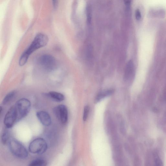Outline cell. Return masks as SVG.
I'll return each instance as SVG.
<instances>
[{"instance_id": "52a82bcc", "label": "cell", "mask_w": 166, "mask_h": 166, "mask_svg": "<svg viewBox=\"0 0 166 166\" xmlns=\"http://www.w3.org/2000/svg\"><path fill=\"white\" fill-rule=\"evenodd\" d=\"M53 112L58 120L62 124H66L68 120V110L65 105H59L53 109Z\"/></svg>"}, {"instance_id": "7c38bea8", "label": "cell", "mask_w": 166, "mask_h": 166, "mask_svg": "<svg viewBox=\"0 0 166 166\" xmlns=\"http://www.w3.org/2000/svg\"><path fill=\"white\" fill-rule=\"evenodd\" d=\"M16 94V92L15 91H12L9 92L4 98L2 101V104L5 105L9 103L15 97Z\"/></svg>"}, {"instance_id": "ba28073f", "label": "cell", "mask_w": 166, "mask_h": 166, "mask_svg": "<svg viewBox=\"0 0 166 166\" xmlns=\"http://www.w3.org/2000/svg\"><path fill=\"white\" fill-rule=\"evenodd\" d=\"M36 116L41 124L45 126H48L51 123V118L49 114L44 111H40L36 113Z\"/></svg>"}, {"instance_id": "d6986e66", "label": "cell", "mask_w": 166, "mask_h": 166, "mask_svg": "<svg viewBox=\"0 0 166 166\" xmlns=\"http://www.w3.org/2000/svg\"><path fill=\"white\" fill-rule=\"evenodd\" d=\"M131 1V0H124L125 4L128 7L130 6Z\"/></svg>"}, {"instance_id": "ac0fdd59", "label": "cell", "mask_w": 166, "mask_h": 166, "mask_svg": "<svg viewBox=\"0 0 166 166\" xmlns=\"http://www.w3.org/2000/svg\"><path fill=\"white\" fill-rule=\"evenodd\" d=\"M135 16L136 19L137 21L140 20L141 17V12L139 9H137L135 12Z\"/></svg>"}, {"instance_id": "5bb4252c", "label": "cell", "mask_w": 166, "mask_h": 166, "mask_svg": "<svg viewBox=\"0 0 166 166\" xmlns=\"http://www.w3.org/2000/svg\"><path fill=\"white\" fill-rule=\"evenodd\" d=\"M113 92L114 90L112 89H110L101 92L96 97L95 100L96 102H98L106 97L111 95L113 93Z\"/></svg>"}, {"instance_id": "6da1fadb", "label": "cell", "mask_w": 166, "mask_h": 166, "mask_svg": "<svg viewBox=\"0 0 166 166\" xmlns=\"http://www.w3.org/2000/svg\"><path fill=\"white\" fill-rule=\"evenodd\" d=\"M48 36L43 33H39L35 36L32 43L21 55L19 65L20 66L25 65L31 55L38 49L45 47L48 42Z\"/></svg>"}, {"instance_id": "3957f363", "label": "cell", "mask_w": 166, "mask_h": 166, "mask_svg": "<svg viewBox=\"0 0 166 166\" xmlns=\"http://www.w3.org/2000/svg\"><path fill=\"white\" fill-rule=\"evenodd\" d=\"M18 114L19 121L26 116L30 112L31 108L30 101L23 98L18 100L15 105Z\"/></svg>"}, {"instance_id": "5b68a950", "label": "cell", "mask_w": 166, "mask_h": 166, "mask_svg": "<svg viewBox=\"0 0 166 166\" xmlns=\"http://www.w3.org/2000/svg\"><path fill=\"white\" fill-rule=\"evenodd\" d=\"M40 66L44 70L48 71H51L54 70L56 65V60L51 55H45L39 59Z\"/></svg>"}, {"instance_id": "4fadbf2b", "label": "cell", "mask_w": 166, "mask_h": 166, "mask_svg": "<svg viewBox=\"0 0 166 166\" xmlns=\"http://www.w3.org/2000/svg\"><path fill=\"white\" fill-rule=\"evenodd\" d=\"M47 165V162L42 159H37L32 161L29 165L30 166H45Z\"/></svg>"}, {"instance_id": "8992f818", "label": "cell", "mask_w": 166, "mask_h": 166, "mask_svg": "<svg viewBox=\"0 0 166 166\" xmlns=\"http://www.w3.org/2000/svg\"><path fill=\"white\" fill-rule=\"evenodd\" d=\"M18 121L16 110L14 105L8 110L5 116L4 123L6 128H10Z\"/></svg>"}, {"instance_id": "9c48e42d", "label": "cell", "mask_w": 166, "mask_h": 166, "mask_svg": "<svg viewBox=\"0 0 166 166\" xmlns=\"http://www.w3.org/2000/svg\"><path fill=\"white\" fill-rule=\"evenodd\" d=\"M134 71V64L131 60L128 62L124 75V80L125 81L130 79L132 76Z\"/></svg>"}, {"instance_id": "ffe728a7", "label": "cell", "mask_w": 166, "mask_h": 166, "mask_svg": "<svg viewBox=\"0 0 166 166\" xmlns=\"http://www.w3.org/2000/svg\"><path fill=\"white\" fill-rule=\"evenodd\" d=\"M53 6L55 8H56L58 5V0H52Z\"/></svg>"}, {"instance_id": "e0dca14e", "label": "cell", "mask_w": 166, "mask_h": 166, "mask_svg": "<svg viewBox=\"0 0 166 166\" xmlns=\"http://www.w3.org/2000/svg\"><path fill=\"white\" fill-rule=\"evenodd\" d=\"M155 165L157 166H162L163 165L162 161H161L160 158H159L158 155L156 154L155 155Z\"/></svg>"}, {"instance_id": "277c9868", "label": "cell", "mask_w": 166, "mask_h": 166, "mask_svg": "<svg viewBox=\"0 0 166 166\" xmlns=\"http://www.w3.org/2000/svg\"><path fill=\"white\" fill-rule=\"evenodd\" d=\"M48 146L47 142L43 138H37L32 141L29 146L30 153L35 154H41L47 150Z\"/></svg>"}, {"instance_id": "7a4b0ae2", "label": "cell", "mask_w": 166, "mask_h": 166, "mask_svg": "<svg viewBox=\"0 0 166 166\" xmlns=\"http://www.w3.org/2000/svg\"><path fill=\"white\" fill-rule=\"evenodd\" d=\"M8 144L11 153L16 157L24 159L28 156V152L25 147L15 139L11 138Z\"/></svg>"}, {"instance_id": "2e32d148", "label": "cell", "mask_w": 166, "mask_h": 166, "mask_svg": "<svg viewBox=\"0 0 166 166\" xmlns=\"http://www.w3.org/2000/svg\"><path fill=\"white\" fill-rule=\"evenodd\" d=\"M89 111V107L88 105H86L85 107L84 110V115H83V120L85 121L88 117Z\"/></svg>"}, {"instance_id": "8fae6325", "label": "cell", "mask_w": 166, "mask_h": 166, "mask_svg": "<svg viewBox=\"0 0 166 166\" xmlns=\"http://www.w3.org/2000/svg\"><path fill=\"white\" fill-rule=\"evenodd\" d=\"M8 128H6L3 131L1 136V141L2 144L6 145L8 144L10 140V132L8 130Z\"/></svg>"}, {"instance_id": "30bf717a", "label": "cell", "mask_w": 166, "mask_h": 166, "mask_svg": "<svg viewBox=\"0 0 166 166\" xmlns=\"http://www.w3.org/2000/svg\"><path fill=\"white\" fill-rule=\"evenodd\" d=\"M47 95L50 98L57 102H61L65 99L64 96L62 94L56 91L49 92Z\"/></svg>"}, {"instance_id": "9a60e30c", "label": "cell", "mask_w": 166, "mask_h": 166, "mask_svg": "<svg viewBox=\"0 0 166 166\" xmlns=\"http://www.w3.org/2000/svg\"><path fill=\"white\" fill-rule=\"evenodd\" d=\"M87 21L88 24H90L91 19L92 9L90 5H88L86 8Z\"/></svg>"}]
</instances>
